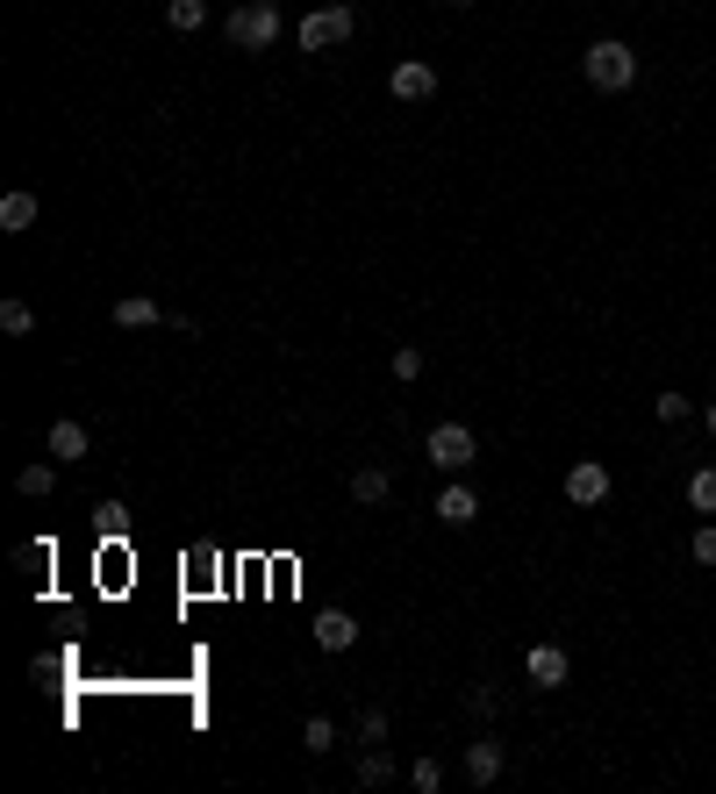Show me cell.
Listing matches in <instances>:
<instances>
[{
	"mask_svg": "<svg viewBox=\"0 0 716 794\" xmlns=\"http://www.w3.org/2000/svg\"><path fill=\"white\" fill-rule=\"evenodd\" d=\"M581 72H588V86L595 94H623V86H637V51L623 36H595L581 51Z\"/></svg>",
	"mask_w": 716,
	"mask_h": 794,
	"instance_id": "1",
	"label": "cell"
},
{
	"mask_svg": "<svg viewBox=\"0 0 716 794\" xmlns=\"http://www.w3.org/2000/svg\"><path fill=\"white\" fill-rule=\"evenodd\" d=\"M352 29H359V14H352V0H323V8H309L301 14V51L309 58H323V51H338V43H352Z\"/></svg>",
	"mask_w": 716,
	"mask_h": 794,
	"instance_id": "2",
	"label": "cell"
},
{
	"mask_svg": "<svg viewBox=\"0 0 716 794\" xmlns=\"http://www.w3.org/2000/svg\"><path fill=\"white\" fill-rule=\"evenodd\" d=\"M280 8L272 0H243V8H230V22H222V36L237 43V51H272L280 43Z\"/></svg>",
	"mask_w": 716,
	"mask_h": 794,
	"instance_id": "3",
	"label": "cell"
},
{
	"mask_svg": "<svg viewBox=\"0 0 716 794\" xmlns=\"http://www.w3.org/2000/svg\"><path fill=\"white\" fill-rule=\"evenodd\" d=\"M423 458H430L437 472H466L480 458V437L466 430V422H437V430L423 437Z\"/></svg>",
	"mask_w": 716,
	"mask_h": 794,
	"instance_id": "4",
	"label": "cell"
},
{
	"mask_svg": "<svg viewBox=\"0 0 716 794\" xmlns=\"http://www.w3.org/2000/svg\"><path fill=\"white\" fill-rule=\"evenodd\" d=\"M567 501H573V509H602V501H609V466H602V458H573V466H567Z\"/></svg>",
	"mask_w": 716,
	"mask_h": 794,
	"instance_id": "5",
	"label": "cell"
},
{
	"mask_svg": "<svg viewBox=\"0 0 716 794\" xmlns=\"http://www.w3.org/2000/svg\"><path fill=\"white\" fill-rule=\"evenodd\" d=\"M523 673H530V687H544V694H559V687L573 680V659H567V645H530V651H523Z\"/></svg>",
	"mask_w": 716,
	"mask_h": 794,
	"instance_id": "6",
	"label": "cell"
},
{
	"mask_svg": "<svg viewBox=\"0 0 716 794\" xmlns=\"http://www.w3.org/2000/svg\"><path fill=\"white\" fill-rule=\"evenodd\" d=\"M501 773H509V752H501V738H495V730L466 744V781H474V787H495Z\"/></svg>",
	"mask_w": 716,
	"mask_h": 794,
	"instance_id": "7",
	"label": "cell"
},
{
	"mask_svg": "<svg viewBox=\"0 0 716 794\" xmlns=\"http://www.w3.org/2000/svg\"><path fill=\"white\" fill-rule=\"evenodd\" d=\"M387 94H394V101H408V108H416V101H430V94H437V72L423 65V58H402V65L387 72Z\"/></svg>",
	"mask_w": 716,
	"mask_h": 794,
	"instance_id": "8",
	"label": "cell"
},
{
	"mask_svg": "<svg viewBox=\"0 0 716 794\" xmlns=\"http://www.w3.org/2000/svg\"><path fill=\"white\" fill-rule=\"evenodd\" d=\"M430 515H437L445 530H466V523H480V494H474L466 480H445V494H437Z\"/></svg>",
	"mask_w": 716,
	"mask_h": 794,
	"instance_id": "9",
	"label": "cell"
},
{
	"mask_svg": "<svg viewBox=\"0 0 716 794\" xmlns=\"http://www.w3.org/2000/svg\"><path fill=\"white\" fill-rule=\"evenodd\" d=\"M315 645L323 651H352L359 645V616L352 608H323V616H315Z\"/></svg>",
	"mask_w": 716,
	"mask_h": 794,
	"instance_id": "10",
	"label": "cell"
},
{
	"mask_svg": "<svg viewBox=\"0 0 716 794\" xmlns=\"http://www.w3.org/2000/svg\"><path fill=\"white\" fill-rule=\"evenodd\" d=\"M151 323H179V315H165L151 294H122L115 301V330H151Z\"/></svg>",
	"mask_w": 716,
	"mask_h": 794,
	"instance_id": "11",
	"label": "cell"
},
{
	"mask_svg": "<svg viewBox=\"0 0 716 794\" xmlns=\"http://www.w3.org/2000/svg\"><path fill=\"white\" fill-rule=\"evenodd\" d=\"M86 445H94V437H86V422H51V437H43V451L58 458V466H72V458H86Z\"/></svg>",
	"mask_w": 716,
	"mask_h": 794,
	"instance_id": "12",
	"label": "cell"
},
{
	"mask_svg": "<svg viewBox=\"0 0 716 794\" xmlns=\"http://www.w3.org/2000/svg\"><path fill=\"white\" fill-rule=\"evenodd\" d=\"M387 494H394V472L387 466H359L352 472V501H359V509H380Z\"/></svg>",
	"mask_w": 716,
	"mask_h": 794,
	"instance_id": "13",
	"label": "cell"
},
{
	"mask_svg": "<svg viewBox=\"0 0 716 794\" xmlns=\"http://www.w3.org/2000/svg\"><path fill=\"white\" fill-rule=\"evenodd\" d=\"M29 222H37V194H0V229H8V237H22Z\"/></svg>",
	"mask_w": 716,
	"mask_h": 794,
	"instance_id": "14",
	"label": "cell"
},
{
	"mask_svg": "<svg viewBox=\"0 0 716 794\" xmlns=\"http://www.w3.org/2000/svg\"><path fill=\"white\" fill-rule=\"evenodd\" d=\"M14 487H22L29 501H43V494L58 487V458H37V466H22V472H14Z\"/></svg>",
	"mask_w": 716,
	"mask_h": 794,
	"instance_id": "15",
	"label": "cell"
},
{
	"mask_svg": "<svg viewBox=\"0 0 716 794\" xmlns=\"http://www.w3.org/2000/svg\"><path fill=\"white\" fill-rule=\"evenodd\" d=\"M352 773H359V787H387V781H394V759H387V752H380V744H365V752H359V766H352Z\"/></svg>",
	"mask_w": 716,
	"mask_h": 794,
	"instance_id": "16",
	"label": "cell"
},
{
	"mask_svg": "<svg viewBox=\"0 0 716 794\" xmlns=\"http://www.w3.org/2000/svg\"><path fill=\"white\" fill-rule=\"evenodd\" d=\"M688 509H695V515H716V466L688 472Z\"/></svg>",
	"mask_w": 716,
	"mask_h": 794,
	"instance_id": "17",
	"label": "cell"
},
{
	"mask_svg": "<svg viewBox=\"0 0 716 794\" xmlns=\"http://www.w3.org/2000/svg\"><path fill=\"white\" fill-rule=\"evenodd\" d=\"M165 22L187 36V29H201V22H208V0H165Z\"/></svg>",
	"mask_w": 716,
	"mask_h": 794,
	"instance_id": "18",
	"label": "cell"
},
{
	"mask_svg": "<svg viewBox=\"0 0 716 794\" xmlns=\"http://www.w3.org/2000/svg\"><path fill=\"white\" fill-rule=\"evenodd\" d=\"M652 416H660V422H666V430H681V422H688V416H695V401H688V394H674V387H666V394H660V401H652Z\"/></svg>",
	"mask_w": 716,
	"mask_h": 794,
	"instance_id": "19",
	"label": "cell"
},
{
	"mask_svg": "<svg viewBox=\"0 0 716 794\" xmlns=\"http://www.w3.org/2000/svg\"><path fill=\"white\" fill-rule=\"evenodd\" d=\"M301 744H309V752L323 759L330 744H338V723H330V715H309V723H301Z\"/></svg>",
	"mask_w": 716,
	"mask_h": 794,
	"instance_id": "20",
	"label": "cell"
},
{
	"mask_svg": "<svg viewBox=\"0 0 716 794\" xmlns=\"http://www.w3.org/2000/svg\"><path fill=\"white\" fill-rule=\"evenodd\" d=\"M0 330H8V337H29V330H37L29 301H0Z\"/></svg>",
	"mask_w": 716,
	"mask_h": 794,
	"instance_id": "21",
	"label": "cell"
},
{
	"mask_svg": "<svg viewBox=\"0 0 716 794\" xmlns=\"http://www.w3.org/2000/svg\"><path fill=\"white\" fill-rule=\"evenodd\" d=\"M408 787H416V794H437V787H445V766H437V759H416V766H408Z\"/></svg>",
	"mask_w": 716,
	"mask_h": 794,
	"instance_id": "22",
	"label": "cell"
},
{
	"mask_svg": "<svg viewBox=\"0 0 716 794\" xmlns=\"http://www.w3.org/2000/svg\"><path fill=\"white\" fill-rule=\"evenodd\" d=\"M387 365H394V379H423V351H416V344H394Z\"/></svg>",
	"mask_w": 716,
	"mask_h": 794,
	"instance_id": "23",
	"label": "cell"
},
{
	"mask_svg": "<svg viewBox=\"0 0 716 794\" xmlns=\"http://www.w3.org/2000/svg\"><path fill=\"white\" fill-rule=\"evenodd\" d=\"M495 709H501V701H495V687H487V680H474V687H466V715H480V723H487Z\"/></svg>",
	"mask_w": 716,
	"mask_h": 794,
	"instance_id": "24",
	"label": "cell"
},
{
	"mask_svg": "<svg viewBox=\"0 0 716 794\" xmlns=\"http://www.w3.org/2000/svg\"><path fill=\"white\" fill-rule=\"evenodd\" d=\"M688 558H695V566H716V523H703L688 537Z\"/></svg>",
	"mask_w": 716,
	"mask_h": 794,
	"instance_id": "25",
	"label": "cell"
},
{
	"mask_svg": "<svg viewBox=\"0 0 716 794\" xmlns=\"http://www.w3.org/2000/svg\"><path fill=\"white\" fill-rule=\"evenodd\" d=\"M359 744H387V709H365L359 715Z\"/></svg>",
	"mask_w": 716,
	"mask_h": 794,
	"instance_id": "26",
	"label": "cell"
},
{
	"mask_svg": "<svg viewBox=\"0 0 716 794\" xmlns=\"http://www.w3.org/2000/svg\"><path fill=\"white\" fill-rule=\"evenodd\" d=\"M101 530H108V537H122V530H129V509H122V501H101Z\"/></svg>",
	"mask_w": 716,
	"mask_h": 794,
	"instance_id": "27",
	"label": "cell"
},
{
	"mask_svg": "<svg viewBox=\"0 0 716 794\" xmlns=\"http://www.w3.org/2000/svg\"><path fill=\"white\" fill-rule=\"evenodd\" d=\"M703 422H709V437H716V401H709V408H703Z\"/></svg>",
	"mask_w": 716,
	"mask_h": 794,
	"instance_id": "28",
	"label": "cell"
},
{
	"mask_svg": "<svg viewBox=\"0 0 716 794\" xmlns=\"http://www.w3.org/2000/svg\"><path fill=\"white\" fill-rule=\"evenodd\" d=\"M452 8H474V0H452Z\"/></svg>",
	"mask_w": 716,
	"mask_h": 794,
	"instance_id": "29",
	"label": "cell"
}]
</instances>
